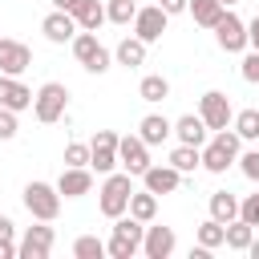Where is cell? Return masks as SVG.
<instances>
[{"label": "cell", "instance_id": "cell-27", "mask_svg": "<svg viewBox=\"0 0 259 259\" xmlns=\"http://www.w3.org/2000/svg\"><path fill=\"white\" fill-rule=\"evenodd\" d=\"M130 214L142 219V223H154V219H158V194L146 190V186L134 190V194H130Z\"/></svg>", "mask_w": 259, "mask_h": 259}, {"label": "cell", "instance_id": "cell-22", "mask_svg": "<svg viewBox=\"0 0 259 259\" xmlns=\"http://www.w3.org/2000/svg\"><path fill=\"white\" fill-rule=\"evenodd\" d=\"M69 12H73V20H77V24L85 28V32H97V28H101V24L109 20V16H105V4H101V0H77V4L69 8Z\"/></svg>", "mask_w": 259, "mask_h": 259}, {"label": "cell", "instance_id": "cell-20", "mask_svg": "<svg viewBox=\"0 0 259 259\" xmlns=\"http://www.w3.org/2000/svg\"><path fill=\"white\" fill-rule=\"evenodd\" d=\"M174 138L182 142V146H206V138H210V130H206V121L198 117V113H182V117H174Z\"/></svg>", "mask_w": 259, "mask_h": 259}, {"label": "cell", "instance_id": "cell-11", "mask_svg": "<svg viewBox=\"0 0 259 259\" xmlns=\"http://www.w3.org/2000/svg\"><path fill=\"white\" fill-rule=\"evenodd\" d=\"M214 45H219L223 53H239V57H243V53H247V20L227 8L223 20L214 24Z\"/></svg>", "mask_w": 259, "mask_h": 259}, {"label": "cell", "instance_id": "cell-36", "mask_svg": "<svg viewBox=\"0 0 259 259\" xmlns=\"http://www.w3.org/2000/svg\"><path fill=\"white\" fill-rule=\"evenodd\" d=\"M239 219H243V223H251V227H259V190L239 198Z\"/></svg>", "mask_w": 259, "mask_h": 259}, {"label": "cell", "instance_id": "cell-9", "mask_svg": "<svg viewBox=\"0 0 259 259\" xmlns=\"http://www.w3.org/2000/svg\"><path fill=\"white\" fill-rule=\"evenodd\" d=\"M198 117L206 121V130H210V134H214V130H227V125L235 121L231 97H227L223 89H206V93L198 97Z\"/></svg>", "mask_w": 259, "mask_h": 259}, {"label": "cell", "instance_id": "cell-24", "mask_svg": "<svg viewBox=\"0 0 259 259\" xmlns=\"http://www.w3.org/2000/svg\"><path fill=\"white\" fill-rule=\"evenodd\" d=\"M138 97H142L146 105H162V101L170 97V81H166L162 73H146V77L138 81Z\"/></svg>", "mask_w": 259, "mask_h": 259}, {"label": "cell", "instance_id": "cell-43", "mask_svg": "<svg viewBox=\"0 0 259 259\" xmlns=\"http://www.w3.org/2000/svg\"><path fill=\"white\" fill-rule=\"evenodd\" d=\"M247 255H251V259H259V239H251V247H247Z\"/></svg>", "mask_w": 259, "mask_h": 259}, {"label": "cell", "instance_id": "cell-4", "mask_svg": "<svg viewBox=\"0 0 259 259\" xmlns=\"http://www.w3.org/2000/svg\"><path fill=\"white\" fill-rule=\"evenodd\" d=\"M69 49H73V57H77V65L85 69V73H93V77H101V73H109L113 69V53L97 40V32H77L73 40H69Z\"/></svg>", "mask_w": 259, "mask_h": 259}, {"label": "cell", "instance_id": "cell-37", "mask_svg": "<svg viewBox=\"0 0 259 259\" xmlns=\"http://www.w3.org/2000/svg\"><path fill=\"white\" fill-rule=\"evenodd\" d=\"M65 166H89V142H69L65 146Z\"/></svg>", "mask_w": 259, "mask_h": 259}, {"label": "cell", "instance_id": "cell-16", "mask_svg": "<svg viewBox=\"0 0 259 259\" xmlns=\"http://www.w3.org/2000/svg\"><path fill=\"white\" fill-rule=\"evenodd\" d=\"M40 32H45V40H49V45H69V40L81 32V24L73 20V12H61V8H53V12L40 20Z\"/></svg>", "mask_w": 259, "mask_h": 259}, {"label": "cell", "instance_id": "cell-31", "mask_svg": "<svg viewBox=\"0 0 259 259\" xmlns=\"http://www.w3.org/2000/svg\"><path fill=\"white\" fill-rule=\"evenodd\" d=\"M105 16H109L113 24H121V28H130L134 16H138V4H134V0H105Z\"/></svg>", "mask_w": 259, "mask_h": 259}, {"label": "cell", "instance_id": "cell-25", "mask_svg": "<svg viewBox=\"0 0 259 259\" xmlns=\"http://www.w3.org/2000/svg\"><path fill=\"white\" fill-rule=\"evenodd\" d=\"M206 210H210V219H219V223H235V219H239V194L214 190L210 202H206Z\"/></svg>", "mask_w": 259, "mask_h": 259}, {"label": "cell", "instance_id": "cell-19", "mask_svg": "<svg viewBox=\"0 0 259 259\" xmlns=\"http://www.w3.org/2000/svg\"><path fill=\"white\" fill-rule=\"evenodd\" d=\"M138 138L154 150V146H162V142L174 138V121H170L166 113H146V117L138 121Z\"/></svg>", "mask_w": 259, "mask_h": 259}, {"label": "cell", "instance_id": "cell-39", "mask_svg": "<svg viewBox=\"0 0 259 259\" xmlns=\"http://www.w3.org/2000/svg\"><path fill=\"white\" fill-rule=\"evenodd\" d=\"M247 49H259V16L247 20Z\"/></svg>", "mask_w": 259, "mask_h": 259}, {"label": "cell", "instance_id": "cell-29", "mask_svg": "<svg viewBox=\"0 0 259 259\" xmlns=\"http://www.w3.org/2000/svg\"><path fill=\"white\" fill-rule=\"evenodd\" d=\"M251 239H255V227H251V223H243V219L227 223V247H231V251H243V255H247Z\"/></svg>", "mask_w": 259, "mask_h": 259}, {"label": "cell", "instance_id": "cell-2", "mask_svg": "<svg viewBox=\"0 0 259 259\" xmlns=\"http://www.w3.org/2000/svg\"><path fill=\"white\" fill-rule=\"evenodd\" d=\"M142 235H146L142 219H134L130 210L117 214L113 227H109V239H105V255L109 259H134V255H142Z\"/></svg>", "mask_w": 259, "mask_h": 259}, {"label": "cell", "instance_id": "cell-13", "mask_svg": "<svg viewBox=\"0 0 259 259\" xmlns=\"http://www.w3.org/2000/svg\"><path fill=\"white\" fill-rule=\"evenodd\" d=\"M178 247V235L174 227H158V223H146V235H142V255L146 259H170Z\"/></svg>", "mask_w": 259, "mask_h": 259}, {"label": "cell", "instance_id": "cell-14", "mask_svg": "<svg viewBox=\"0 0 259 259\" xmlns=\"http://www.w3.org/2000/svg\"><path fill=\"white\" fill-rule=\"evenodd\" d=\"M32 65V49L24 40H12V36H0V73L8 77H24Z\"/></svg>", "mask_w": 259, "mask_h": 259}, {"label": "cell", "instance_id": "cell-21", "mask_svg": "<svg viewBox=\"0 0 259 259\" xmlns=\"http://www.w3.org/2000/svg\"><path fill=\"white\" fill-rule=\"evenodd\" d=\"M146 53H150V45L142 40V36H121L117 40V49H113V65H121V69H138V65H146Z\"/></svg>", "mask_w": 259, "mask_h": 259}, {"label": "cell", "instance_id": "cell-6", "mask_svg": "<svg viewBox=\"0 0 259 259\" xmlns=\"http://www.w3.org/2000/svg\"><path fill=\"white\" fill-rule=\"evenodd\" d=\"M65 109H69V85H61V81H45V85L36 89V97H32V113H36V121L53 125V121L65 117Z\"/></svg>", "mask_w": 259, "mask_h": 259}, {"label": "cell", "instance_id": "cell-10", "mask_svg": "<svg viewBox=\"0 0 259 259\" xmlns=\"http://www.w3.org/2000/svg\"><path fill=\"white\" fill-rule=\"evenodd\" d=\"M117 166L125 170V174H134V178H142L154 162H150V146L138 138V134H121V142H117Z\"/></svg>", "mask_w": 259, "mask_h": 259}, {"label": "cell", "instance_id": "cell-3", "mask_svg": "<svg viewBox=\"0 0 259 259\" xmlns=\"http://www.w3.org/2000/svg\"><path fill=\"white\" fill-rule=\"evenodd\" d=\"M130 194H134V174H125V170L101 174V186H97V210L113 223L117 214L130 210Z\"/></svg>", "mask_w": 259, "mask_h": 259}, {"label": "cell", "instance_id": "cell-42", "mask_svg": "<svg viewBox=\"0 0 259 259\" xmlns=\"http://www.w3.org/2000/svg\"><path fill=\"white\" fill-rule=\"evenodd\" d=\"M49 4H53V8H61V12H69V8L77 4V0H49Z\"/></svg>", "mask_w": 259, "mask_h": 259}, {"label": "cell", "instance_id": "cell-12", "mask_svg": "<svg viewBox=\"0 0 259 259\" xmlns=\"http://www.w3.org/2000/svg\"><path fill=\"white\" fill-rule=\"evenodd\" d=\"M166 24H170V12H162V4H146L134 16V36H142L146 45H158L162 32H166Z\"/></svg>", "mask_w": 259, "mask_h": 259}, {"label": "cell", "instance_id": "cell-28", "mask_svg": "<svg viewBox=\"0 0 259 259\" xmlns=\"http://www.w3.org/2000/svg\"><path fill=\"white\" fill-rule=\"evenodd\" d=\"M170 166H174V170H182V174H194V170H202V150H198V146H182V142H178V146L170 150Z\"/></svg>", "mask_w": 259, "mask_h": 259}, {"label": "cell", "instance_id": "cell-7", "mask_svg": "<svg viewBox=\"0 0 259 259\" xmlns=\"http://www.w3.org/2000/svg\"><path fill=\"white\" fill-rule=\"evenodd\" d=\"M53 247H57V231L36 219V227H24V235L16 239V259H49Z\"/></svg>", "mask_w": 259, "mask_h": 259}, {"label": "cell", "instance_id": "cell-32", "mask_svg": "<svg viewBox=\"0 0 259 259\" xmlns=\"http://www.w3.org/2000/svg\"><path fill=\"white\" fill-rule=\"evenodd\" d=\"M101 255H105V239H97V235H77L73 259H101Z\"/></svg>", "mask_w": 259, "mask_h": 259}, {"label": "cell", "instance_id": "cell-17", "mask_svg": "<svg viewBox=\"0 0 259 259\" xmlns=\"http://www.w3.org/2000/svg\"><path fill=\"white\" fill-rule=\"evenodd\" d=\"M57 190H61V198H85L93 190V170L89 166H65L57 178Z\"/></svg>", "mask_w": 259, "mask_h": 259}, {"label": "cell", "instance_id": "cell-23", "mask_svg": "<svg viewBox=\"0 0 259 259\" xmlns=\"http://www.w3.org/2000/svg\"><path fill=\"white\" fill-rule=\"evenodd\" d=\"M223 12H227V8H223L219 0H190V8H186V16H190L198 28H210V32H214V24L223 20Z\"/></svg>", "mask_w": 259, "mask_h": 259}, {"label": "cell", "instance_id": "cell-38", "mask_svg": "<svg viewBox=\"0 0 259 259\" xmlns=\"http://www.w3.org/2000/svg\"><path fill=\"white\" fill-rule=\"evenodd\" d=\"M158 4H162V12H170V16H178V12L190 8V0H158Z\"/></svg>", "mask_w": 259, "mask_h": 259}, {"label": "cell", "instance_id": "cell-15", "mask_svg": "<svg viewBox=\"0 0 259 259\" xmlns=\"http://www.w3.org/2000/svg\"><path fill=\"white\" fill-rule=\"evenodd\" d=\"M182 178H186V174H182V170H174L170 162H154V166L142 174V186H146V190H154V194L162 198V194H178Z\"/></svg>", "mask_w": 259, "mask_h": 259}, {"label": "cell", "instance_id": "cell-30", "mask_svg": "<svg viewBox=\"0 0 259 259\" xmlns=\"http://www.w3.org/2000/svg\"><path fill=\"white\" fill-rule=\"evenodd\" d=\"M231 130L243 138V142H259V109H239Z\"/></svg>", "mask_w": 259, "mask_h": 259}, {"label": "cell", "instance_id": "cell-33", "mask_svg": "<svg viewBox=\"0 0 259 259\" xmlns=\"http://www.w3.org/2000/svg\"><path fill=\"white\" fill-rule=\"evenodd\" d=\"M235 166H239V174H243L247 182H255V186H259V146H251V150H243Z\"/></svg>", "mask_w": 259, "mask_h": 259}, {"label": "cell", "instance_id": "cell-1", "mask_svg": "<svg viewBox=\"0 0 259 259\" xmlns=\"http://www.w3.org/2000/svg\"><path fill=\"white\" fill-rule=\"evenodd\" d=\"M239 154H243V138L227 125V130H214L210 138H206V146H202V170L206 174H227L235 162H239Z\"/></svg>", "mask_w": 259, "mask_h": 259}, {"label": "cell", "instance_id": "cell-18", "mask_svg": "<svg viewBox=\"0 0 259 259\" xmlns=\"http://www.w3.org/2000/svg\"><path fill=\"white\" fill-rule=\"evenodd\" d=\"M32 89L20 81V77H8V73H0V105L4 109H16V113H24V109H32Z\"/></svg>", "mask_w": 259, "mask_h": 259}, {"label": "cell", "instance_id": "cell-26", "mask_svg": "<svg viewBox=\"0 0 259 259\" xmlns=\"http://www.w3.org/2000/svg\"><path fill=\"white\" fill-rule=\"evenodd\" d=\"M194 239H198V247H206V251H219V247H227V223H219V219H202L198 223V231H194Z\"/></svg>", "mask_w": 259, "mask_h": 259}, {"label": "cell", "instance_id": "cell-8", "mask_svg": "<svg viewBox=\"0 0 259 259\" xmlns=\"http://www.w3.org/2000/svg\"><path fill=\"white\" fill-rule=\"evenodd\" d=\"M117 142H121V134H113V130H97V134L89 138V170H97V174H113V170H121V166H117Z\"/></svg>", "mask_w": 259, "mask_h": 259}, {"label": "cell", "instance_id": "cell-5", "mask_svg": "<svg viewBox=\"0 0 259 259\" xmlns=\"http://www.w3.org/2000/svg\"><path fill=\"white\" fill-rule=\"evenodd\" d=\"M20 202H24V210H28L32 219H40V223H53V219L61 214V190H57V182L32 178V182L20 190Z\"/></svg>", "mask_w": 259, "mask_h": 259}, {"label": "cell", "instance_id": "cell-40", "mask_svg": "<svg viewBox=\"0 0 259 259\" xmlns=\"http://www.w3.org/2000/svg\"><path fill=\"white\" fill-rule=\"evenodd\" d=\"M0 259H16V239H4L0 235Z\"/></svg>", "mask_w": 259, "mask_h": 259}, {"label": "cell", "instance_id": "cell-41", "mask_svg": "<svg viewBox=\"0 0 259 259\" xmlns=\"http://www.w3.org/2000/svg\"><path fill=\"white\" fill-rule=\"evenodd\" d=\"M0 235H4V239H16V223H12L8 214H0Z\"/></svg>", "mask_w": 259, "mask_h": 259}, {"label": "cell", "instance_id": "cell-34", "mask_svg": "<svg viewBox=\"0 0 259 259\" xmlns=\"http://www.w3.org/2000/svg\"><path fill=\"white\" fill-rule=\"evenodd\" d=\"M239 77L247 85H259V49H247L243 61H239Z\"/></svg>", "mask_w": 259, "mask_h": 259}, {"label": "cell", "instance_id": "cell-44", "mask_svg": "<svg viewBox=\"0 0 259 259\" xmlns=\"http://www.w3.org/2000/svg\"><path fill=\"white\" fill-rule=\"evenodd\" d=\"M219 4H223V8H235V4H239V0H219Z\"/></svg>", "mask_w": 259, "mask_h": 259}, {"label": "cell", "instance_id": "cell-35", "mask_svg": "<svg viewBox=\"0 0 259 259\" xmlns=\"http://www.w3.org/2000/svg\"><path fill=\"white\" fill-rule=\"evenodd\" d=\"M16 134H20V113L0 105V142H12Z\"/></svg>", "mask_w": 259, "mask_h": 259}]
</instances>
